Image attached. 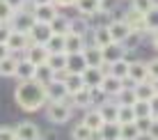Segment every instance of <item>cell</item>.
I'll use <instances>...</instances> for the list:
<instances>
[{
  "instance_id": "cell-43",
  "label": "cell",
  "mask_w": 158,
  "mask_h": 140,
  "mask_svg": "<svg viewBox=\"0 0 158 140\" xmlns=\"http://www.w3.org/2000/svg\"><path fill=\"white\" fill-rule=\"evenodd\" d=\"M0 140H16L12 126H0Z\"/></svg>"
},
{
  "instance_id": "cell-47",
  "label": "cell",
  "mask_w": 158,
  "mask_h": 140,
  "mask_svg": "<svg viewBox=\"0 0 158 140\" xmlns=\"http://www.w3.org/2000/svg\"><path fill=\"white\" fill-rule=\"evenodd\" d=\"M53 2H55L57 7H71V5L76 2V0H53Z\"/></svg>"
},
{
  "instance_id": "cell-6",
  "label": "cell",
  "mask_w": 158,
  "mask_h": 140,
  "mask_svg": "<svg viewBox=\"0 0 158 140\" xmlns=\"http://www.w3.org/2000/svg\"><path fill=\"white\" fill-rule=\"evenodd\" d=\"M30 44H32L30 37L23 35V32H9L7 41H5V46L9 48V53H23V51L30 48Z\"/></svg>"
},
{
  "instance_id": "cell-36",
  "label": "cell",
  "mask_w": 158,
  "mask_h": 140,
  "mask_svg": "<svg viewBox=\"0 0 158 140\" xmlns=\"http://www.w3.org/2000/svg\"><path fill=\"white\" fill-rule=\"evenodd\" d=\"M48 53H64V35H51V39L44 44Z\"/></svg>"
},
{
  "instance_id": "cell-15",
  "label": "cell",
  "mask_w": 158,
  "mask_h": 140,
  "mask_svg": "<svg viewBox=\"0 0 158 140\" xmlns=\"http://www.w3.org/2000/svg\"><path fill=\"white\" fill-rule=\"evenodd\" d=\"M25 60L32 62L35 67H39V64H46V60H48V51H46L44 46H39V44H30L28 53H25Z\"/></svg>"
},
{
  "instance_id": "cell-30",
  "label": "cell",
  "mask_w": 158,
  "mask_h": 140,
  "mask_svg": "<svg viewBox=\"0 0 158 140\" xmlns=\"http://www.w3.org/2000/svg\"><path fill=\"white\" fill-rule=\"evenodd\" d=\"M131 108H133V112H135V120H138V117H151V115H156V108H154L151 101H135Z\"/></svg>"
},
{
  "instance_id": "cell-1",
  "label": "cell",
  "mask_w": 158,
  "mask_h": 140,
  "mask_svg": "<svg viewBox=\"0 0 158 140\" xmlns=\"http://www.w3.org/2000/svg\"><path fill=\"white\" fill-rule=\"evenodd\" d=\"M14 96H16V104H19L23 110H28V112H37L48 101L46 99V87H44L41 83H37L35 78L19 80Z\"/></svg>"
},
{
  "instance_id": "cell-41",
  "label": "cell",
  "mask_w": 158,
  "mask_h": 140,
  "mask_svg": "<svg viewBox=\"0 0 158 140\" xmlns=\"http://www.w3.org/2000/svg\"><path fill=\"white\" fill-rule=\"evenodd\" d=\"M131 9L140 14H149L151 9H156V0H131Z\"/></svg>"
},
{
  "instance_id": "cell-35",
  "label": "cell",
  "mask_w": 158,
  "mask_h": 140,
  "mask_svg": "<svg viewBox=\"0 0 158 140\" xmlns=\"http://www.w3.org/2000/svg\"><path fill=\"white\" fill-rule=\"evenodd\" d=\"M92 39H94V46H96V48H103V46L112 44L110 35H108V28H94V32H92Z\"/></svg>"
},
{
  "instance_id": "cell-34",
  "label": "cell",
  "mask_w": 158,
  "mask_h": 140,
  "mask_svg": "<svg viewBox=\"0 0 158 140\" xmlns=\"http://www.w3.org/2000/svg\"><path fill=\"white\" fill-rule=\"evenodd\" d=\"M53 78H55V74L51 71V67H48V64H39V67H35V80H37V83L48 85Z\"/></svg>"
},
{
  "instance_id": "cell-45",
  "label": "cell",
  "mask_w": 158,
  "mask_h": 140,
  "mask_svg": "<svg viewBox=\"0 0 158 140\" xmlns=\"http://www.w3.org/2000/svg\"><path fill=\"white\" fill-rule=\"evenodd\" d=\"M9 25L7 23H0V44H5V41H7V37H9Z\"/></svg>"
},
{
  "instance_id": "cell-16",
  "label": "cell",
  "mask_w": 158,
  "mask_h": 140,
  "mask_svg": "<svg viewBox=\"0 0 158 140\" xmlns=\"http://www.w3.org/2000/svg\"><path fill=\"white\" fill-rule=\"evenodd\" d=\"M85 48V39L78 35H71V32H67L64 35V55H69V53H83Z\"/></svg>"
},
{
  "instance_id": "cell-8",
  "label": "cell",
  "mask_w": 158,
  "mask_h": 140,
  "mask_svg": "<svg viewBox=\"0 0 158 140\" xmlns=\"http://www.w3.org/2000/svg\"><path fill=\"white\" fill-rule=\"evenodd\" d=\"M51 25L48 23H37L35 21V25L30 28V32H28V37H30V41L32 44H39V46H44L48 39H51Z\"/></svg>"
},
{
  "instance_id": "cell-3",
  "label": "cell",
  "mask_w": 158,
  "mask_h": 140,
  "mask_svg": "<svg viewBox=\"0 0 158 140\" xmlns=\"http://www.w3.org/2000/svg\"><path fill=\"white\" fill-rule=\"evenodd\" d=\"M71 101H48V120L55 124H64L71 120Z\"/></svg>"
},
{
  "instance_id": "cell-31",
  "label": "cell",
  "mask_w": 158,
  "mask_h": 140,
  "mask_svg": "<svg viewBox=\"0 0 158 140\" xmlns=\"http://www.w3.org/2000/svg\"><path fill=\"white\" fill-rule=\"evenodd\" d=\"M142 35H144V32H140V30H131L128 35L124 37L122 48H124V51H135V48L140 46V41H142Z\"/></svg>"
},
{
  "instance_id": "cell-12",
  "label": "cell",
  "mask_w": 158,
  "mask_h": 140,
  "mask_svg": "<svg viewBox=\"0 0 158 140\" xmlns=\"http://www.w3.org/2000/svg\"><path fill=\"white\" fill-rule=\"evenodd\" d=\"M128 32H131V28L124 23L122 19H119V21H110V23H108V35H110V39L115 41V44H122L124 37H126Z\"/></svg>"
},
{
  "instance_id": "cell-17",
  "label": "cell",
  "mask_w": 158,
  "mask_h": 140,
  "mask_svg": "<svg viewBox=\"0 0 158 140\" xmlns=\"http://www.w3.org/2000/svg\"><path fill=\"white\" fill-rule=\"evenodd\" d=\"M73 7L80 12V16H92V14H96L99 9H103V2H99V0H76L73 2Z\"/></svg>"
},
{
  "instance_id": "cell-27",
  "label": "cell",
  "mask_w": 158,
  "mask_h": 140,
  "mask_svg": "<svg viewBox=\"0 0 158 140\" xmlns=\"http://www.w3.org/2000/svg\"><path fill=\"white\" fill-rule=\"evenodd\" d=\"M108 74L115 76V78H119V80H124V78H126V74H128V60H126V57H122V60L108 64Z\"/></svg>"
},
{
  "instance_id": "cell-29",
  "label": "cell",
  "mask_w": 158,
  "mask_h": 140,
  "mask_svg": "<svg viewBox=\"0 0 158 140\" xmlns=\"http://www.w3.org/2000/svg\"><path fill=\"white\" fill-rule=\"evenodd\" d=\"M46 64L51 67V71H53V74L64 71V67H67V55H64V53H48Z\"/></svg>"
},
{
  "instance_id": "cell-23",
  "label": "cell",
  "mask_w": 158,
  "mask_h": 140,
  "mask_svg": "<svg viewBox=\"0 0 158 140\" xmlns=\"http://www.w3.org/2000/svg\"><path fill=\"white\" fill-rule=\"evenodd\" d=\"M14 76L19 78V80H30V78H35V64L28 62L23 57V60H19V64H16V71H14Z\"/></svg>"
},
{
  "instance_id": "cell-21",
  "label": "cell",
  "mask_w": 158,
  "mask_h": 140,
  "mask_svg": "<svg viewBox=\"0 0 158 140\" xmlns=\"http://www.w3.org/2000/svg\"><path fill=\"white\" fill-rule=\"evenodd\" d=\"M62 83H64V87H67L69 96H71L73 92H78V90L85 87V85H83V78H80V74H67V71H64Z\"/></svg>"
},
{
  "instance_id": "cell-7",
  "label": "cell",
  "mask_w": 158,
  "mask_h": 140,
  "mask_svg": "<svg viewBox=\"0 0 158 140\" xmlns=\"http://www.w3.org/2000/svg\"><path fill=\"white\" fill-rule=\"evenodd\" d=\"M44 87H46V99H48V101H71L62 80H55V78H53L51 83L44 85Z\"/></svg>"
},
{
  "instance_id": "cell-32",
  "label": "cell",
  "mask_w": 158,
  "mask_h": 140,
  "mask_svg": "<svg viewBox=\"0 0 158 140\" xmlns=\"http://www.w3.org/2000/svg\"><path fill=\"white\" fill-rule=\"evenodd\" d=\"M96 133L92 131L89 126H85L83 122H78L73 129H71V140H94Z\"/></svg>"
},
{
  "instance_id": "cell-4",
  "label": "cell",
  "mask_w": 158,
  "mask_h": 140,
  "mask_svg": "<svg viewBox=\"0 0 158 140\" xmlns=\"http://www.w3.org/2000/svg\"><path fill=\"white\" fill-rule=\"evenodd\" d=\"M9 30L12 32H23V35H28L30 28L35 25V16H32V12H28V9H19V12H14V16L9 19Z\"/></svg>"
},
{
  "instance_id": "cell-20",
  "label": "cell",
  "mask_w": 158,
  "mask_h": 140,
  "mask_svg": "<svg viewBox=\"0 0 158 140\" xmlns=\"http://www.w3.org/2000/svg\"><path fill=\"white\" fill-rule=\"evenodd\" d=\"M83 60H85L87 67H103V55H101V48H96V46L83 48Z\"/></svg>"
},
{
  "instance_id": "cell-19",
  "label": "cell",
  "mask_w": 158,
  "mask_h": 140,
  "mask_svg": "<svg viewBox=\"0 0 158 140\" xmlns=\"http://www.w3.org/2000/svg\"><path fill=\"white\" fill-rule=\"evenodd\" d=\"M96 136H99V140H119V124L117 122H103Z\"/></svg>"
},
{
  "instance_id": "cell-25",
  "label": "cell",
  "mask_w": 158,
  "mask_h": 140,
  "mask_svg": "<svg viewBox=\"0 0 158 140\" xmlns=\"http://www.w3.org/2000/svg\"><path fill=\"white\" fill-rule=\"evenodd\" d=\"M71 106L73 108H92V101H89V90L83 87V90H78V92H73L71 96Z\"/></svg>"
},
{
  "instance_id": "cell-22",
  "label": "cell",
  "mask_w": 158,
  "mask_h": 140,
  "mask_svg": "<svg viewBox=\"0 0 158 140\" xmlns=\"http://www.w3.org/2000/svg\"><path fill=\"white\" fill-rule=\"evenodd\" d=\"M117 108L119 106L115 104V101L108 99V101H103L96 110H99V115L103 117V122H117Z\"/></svg>"
},
{
  "instance_id": "cell-51",
  "label": "cell",
  "mask_w": 158,
  "mask_h": 140,
  "mask_svg": "<svg viewBox=\"0 0 158 140\" xmlns=\"http://www.w3.org/2000/svg\"><path fill=\"white\" fill-rule=\"evenodd\" d=\"M35 140H44V138H41V136H39V138H35Z\"/></svg>"
},
{
  "instance_id": "cell-11",
  "label": "cell",
  "mask_w": 158,
  "mask_h": 140,
  "mask_svg": "<svg viewBox=\"0 0 158 140\" xmlns=\"http://www.w3.org/2000/svg\"><path fill=\"white\" fill-rule=\"evenodd\" d=\"M133 94H135V101H156V85L154 83H138L133 85Z\"/></svg>"
},
{
  "instance_id": "cell-24",
  "label": "cell",
  "mask_w": 158,
  "mask_h": 140,
  "mask_svg": "<svg viewBox=\"0 0 158 140\" xmlns=\"http://www.w3.org/2000/svg\"><path fill=\"white\" fill-rule=\"evenodd\" d=\"M83 124L89 126L92 131L96 133V131L101 129V124H103V117L99 115V110H96V108H87V110H85V117H83Z\"/></svg>"
},
{
  "instance_id": "cell-33",
  "label": "cell",
  "mask_w": 158,
  "mask_h": 140,
  "mask_svg": "<svg viewBox=\"0 0 158 140\" xmlns=\"http://www.w3.org/2000/svg\"><path fill=\"white\" fill-rule=\"evenodd\" d=\"M48 25H51L53 35H67V32H69V19H67V16H62V14H57Z\"/></svg>"
},
{
  "instance_id": "cell-38",
  "label": "cell",
  "mask_w": 158,
  "mask_h": 140,
  "mask_svg": "<svg viewBox=\"0 0 158 140\" xmlns=\"http://www.w3.org/2000/svg\"><path fill=\"white\" fill-rule=\"evenodd\" d=\"M133 124H135V129L140 131V136H144V133L149 131L154 124H158V117H156V115H151V117H138Z\"/></svg>"
},
{
  "instance_id": "cell-26",
  "label": "cell",
  "mask_w": 158,
  "mask_h": 140,
  "mask_svg": "<svg viewBox=\"0 0 158 140\" xmlns=\"http://www.w3.org/2000/svg\"><path fill=\"white\" fill-rule=\"evenodd\" d=\"M16 64H19V55L9 53V55L5 57V60H0V76H5V78L14 76V71H16Z\"/></svg>"
},
{
  "instance_id": "cell-40",
  "label": "cell",
  "mask_w": 158,
  "mask_h": 140,
  "mask_svg": "<svg viewBox=\"0 0 158 140\" xmlns=\"http://www.w3.org/2000/svg\"><path fill=\"white\" fill-rule=\"evenodd\" d=\"M115 99H117L115 101L117 106H133L135 104V94H133V90H131V87H122Z\"/></svg>"
},
{
  "instance_id": "cell-44",
  "label": "cell",
  "mask_w": 158,
  "mask_h": 140,
  "mask_svg": "<svg viewBox=\"0 0 158 140\" xmlns=\"http://www.w3.org/2000/svg\"><path fill=\"white\" fill-rule=\"evenodd\" d=\"M5 2H7V5H9V7H12V9H14V12H19V9H23V7H25V5H28V2H30V0H5Z\"/></svg>"
},
{
  "instance_id": "cell-2",
  "label": "cell",
  "mask_w": 158,
  "mask_h": 140,
  "mask_svg": "<svg viewBox=\"0 0 158 140\" xmlns=\"http://www.w3.org/2000/svg\"><path fill=\"white\" fill-rule=\"evenodd\" d=\"M126 78L133 80L135 85H138V83H154V85H156V76H151L149 64L142 62V60L128 62V74H126Z\"/></svg>"
},
{
  "instance_id": "cell-49",
  "label": "cell",
  "mask_w": 158,
  "mask_h": 140,
  "mask_svg": "<svg viewBox=\"0 0 158 140\" xmlns=\"http://www.w3.org/2000/svg\"><path fill=\"white\" fill-rule=\"evenodd\" d=\"M44 140H57V136H55V133H46V136H44Z\"/></svg>"
},
{
  "instance_id": "cell-39",
  "label": "cell",
  "mask_w": 158,
  "mask_h": 140,
  "mask_svg": "<svg viewBox=\"0 0 158 140\" xmlns=\"http://www.w3.org/2000/svg\"><path fill=\"white\" fill-rule=\"evenodd\" d=\"M135 122V112L131 106H119L117 108V124H131Z\"/></svg>"
},
{
  "instance_id": "cell-48",
  "label": "cell",
  "mask_w": 158,
  "mask_h": 140,
  "mask_svg": "<svg viewBox=\"0 0 158 140\" xmlns=\"http://www.w3.org/2000/svg\"><path fill=\"white\" fill-rule=\"evenodd\" d=\"M7 55H9V48L5 46V44H0V60H5Z\"/></svg>"
},
{
  "instance_id": "cell-50",
  "label": "cell",
  "mask_w": 158,
  "mask_h": 140,
  "mask_svg": "<svg viewBox=\"0 0 158 140\" xmlns=\"http://www.w3.org/2000/svg\"><path fill=\"white\" fill-rule=\"evenodd\" d=\"M35 5H46V2H53V0H32Z\"/></svg>"
},
{
  "instance_id": "cell-18",
  "label": "cell",
  "mask_w": 158,
  "mask_h": 140,
  "mask_svg": "<svg viewBox=\"0 0 158 140\" xmlns=\"http://www.w3.org/2000/svg\"><path fill=\"white\" fill-rule=\"evenodd\" d=\"M85 67H87V64L83 60V53H69V55H67V67H64L67 74H83Z\"/></svg>"
},
{
  "instance_id": "cell-14",
  "label": "cell",
  "mask_w": 158,
  "mask_h": 140,
  "mask_svg": "<svg viewBox=\"0 0 158 140\" xmlns=\"http://www.w3.org/2000/svg\"><path fill=\"white\" fill-rule=\"evenodd\" d=\"M124 48H122V44H108V46H103L101 48V55H103V64H112V62H117V60H122L124 57Z\"/></svg>"
},
{
  "instance_id": "cell-5",
  "label": "cell",
  "mask_w": 158,
  "mask_h": 140,
  "mask_svg": "<svg viewBox=\"0 0 158 140\" xmlns=\"http://www.w3.org/2000/svg\"><path fill=\"white\" fill-rule=\"evenodd\" d=\"M60 14L57 5L55 2H46V5H35V9H32V16H35L37 23H51L53 19Z\"/></svg>"
},
{
  "instance_id": "cell-9",
  "label": "cell",
  "mask_w": 158,
  "mask_h": 140,
  "mask_svg": "<svg viewBox=\"0 0 158 140\" xmlns=\"http://www.w3.org/2000/svg\"><path fill=\"white\" fill-rule=\"evenodd\" d=\"M14 136H16V140H35V138L41 136V131L35 122H21L14 129Z\"/></svg>"
},
{
  "instance_id": "cell-37",
  "label": "cell",
  "mask_w": 158,
  "mask_h": 140,
  "mask_svg": "<svg viewBox=\"0 0 158 140\" xmlns=\"http://www.w3.org/2000/svg\"><path fill=\"white\" fill-rule=\"evenodd\" d=\"M119 140H140V131L135 124H119Z\"/></svg>"
},
{
  "instance_id": "cell-42",
  "label": "cell",
  "mask_w": 158,
  "mask_h": 140,
  "mask_svg": "<svg viewBox=\"0 0 158 140\" xmlns=\"http://www.w3.org/2000/svg\"><path fill=\"white\" fill-rule=\"evenodd\" d=\"M12 16H14V9L9 7L5 0H0V23H9Z\"/></svg>"
},
{
  "instance_id": "cell-10",
  "label": "cell",
  "mask_w": 158,
  "mask_h": 140,
  "mask_svg": "<svg viewBox=\"0 0 158 140\" xmlns=\"http://www.w3.org/2000/svg\"><path fill=\"white\" fill-rule=\"evenodd\" d=\"M103 76H106V74H103L101 67H85V71L80 74L85 87H99L101 80H103Z\"/></svg>"
},
{
  "instance_id": "cell-46",
  "label": "cell",
  "mask_w": 158,
  "mask_h": 140,
  "mask_svg": "<svg viewBox=\"0 0 158 140\" xmlns=\"http://www.w3.org/2000/svg\"><path fill=\"white\" fill-rule=\"evenodd\" d=\"M147 136H149L151 140H158V124H154V126H151L149 131H147Z\"/></svg>"
},
{
  "instance_id": "cell-28",
  "label": "cell",
  "mask_w": 158,
  "mask_h": 140,
  "mask_svg": "<svg viewBox=\"0 0 158 140\" xmlns=\"http://www.w3.org/2000/svg\"><path fill=\"white\" fill-rule=\"evenodd\" d=\"M69 32L71 35H78L83 37L89 32V21L85 19V16H80V19H69Z\"/></svg>"
},
{
  "instance_id": "cell-13",
  "label": "cell",
  "mask_w": 158,
  "mask_h": 140,
  "mask_svg": "<svg viewBox=\"0 0 158 140\" xmlns=\"http://www.w3.org/2000/svg\"><path fill=\"white\" fill-rule=\"evenodd\" d=\"M122 87H124L122 80L115 78V76H110V74H106V76H103V80H101V85H99V90L108 96V99H110V96H117Z\"/></svg>"
},
{
  "instance_id": "cell-52",
  "label": "cell",
  "mask_w": 158,
  "mask_h": 140,
  "mask_svg": "<svg viewBox=\"0 0 158 140\" xmlns=\"http://www.w3.org/2000/svg\"><path fill=\"white\" fill-rule=\"evenodd\" d=\"M99 2H106V0H99Z\"/></svg>"
}]
</instances>
